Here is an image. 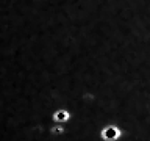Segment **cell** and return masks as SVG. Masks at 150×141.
Wrapping results in <instances>:
<instances>
[{
  "label": "cell",
  "instance_id": "cell-1",
  "mask_svg": "<svg viewBox=\"0 0 150 141\" xmlns=\"http://www.w3.org/2000/svg\"><path fill=\"white\" fill-rule=\"evenodd\" d=\"M120 136H122V130L117 125H112V124L105 125L100 132V138L103 141H117V140H120Z\"/></svg>",
  "mask_w": 150,
  "mask_h": 141
},
{
  "label": "cell",
  "instance_id": "cell-2",
  "mask_svg": "<svg viewBox=\"0 0 150 141\" xmlns=\"http://www.w3.org/2000/svg\"><path fill=\"white\" fill-rule=\"evenodd\" d=\"M70 119V115L67 110H58L53 113V121L56 124H64V122H67Z\"/></svg>",
  "mask_w": 150,
  "mask_h": 141
},
{
  "label": "cell",
  "instance_id": "cell-3",
  "mask_svg": "<svg viewBox=\"0 0 150 141\" xmlns=\"http://www.w3.org/2000/svg\"><path fill=\"white\" fill-rule=\"evenodd\" d=\"M50 132H52L53 135H63V133H64V127H63V124L55 125V127H52V129H50Z\"/></svg>",
  "mask_w": 150,
  "mask_h": 141
}]
</instances>
